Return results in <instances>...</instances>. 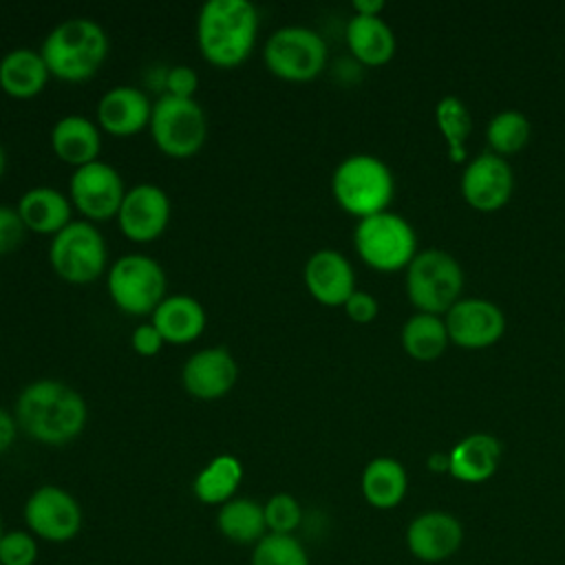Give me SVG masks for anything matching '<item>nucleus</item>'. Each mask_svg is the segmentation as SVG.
Returning <instances> with one entry per match:
<instances>
[{
	"instance_id": "14",
	"label": "nucleus",
	"mask_w": 565,
	"mask_h": 565,
	"mask_svg": "<svg viewBox=\"0 0 565 565\" xmlns=\"http://www.w3.org/2000/svg\"><path fill=\"white\" fill-rule=\"evenodd\" d=\"M514 190L510 163L494 152H483L468 161L461 174V194L479 212H494L508 203Z\"/></svg>"
},
{
	"instance_id": "7",
	"label": "nucleus",
	"mask_w": 565,
	"mask_h": 565,
	"mask_svg": "<svg viewBox=\"0 0 565 565\" xmlns=\"http://www.w3.org/2000/svg\"><path fill=\"white\" fill-rule=\"evenodd\" d=\"M148 126L157 148L177 159L199 152L207 137L205 110L194 97L161 95L152 104Z\"/></svg>"
},
{
	"instance_id": "22",
	"label": "nucleus",
	"mask_w": 565,
	"mask_h": 565,
	"mask_svg": "<svg viewBox=\"0 0 565 565\" xmlns=\"http://www.w3.org/2000/svg\"><path fill=\"white\" fill-rule=\"evenodd\" d=\"M51 146L55 154L75 168L97 161L102 150V132L95 121L84 115H66L55 121L51 130Z\"/></svg>"
},
{
	"instance_id": "32",
	"label": "nucleus",
	"mask_w": 565,
	"mask_h": 565,
	"mask_svg": "<svg viewBox=\"0 0 565 565\" xmlns=\"http://www.w3.org/2000/svg\"><path fill=\"white\" fill-rule=\"evenodd\" d=\"M252 565H309V556L294 534L269 532L254 545Z\"/></svg>"
},
{
	"instance_id": "25",
	"label": "nucleus",
	"mask_w": 565,
	"mask_h": 565,
	"mask_svg": "<svg viewBox=\"0 0 565 565\" xmlns=\"http://www.w3.org/2000/svg\"><path fill=\"white\" fill-rule=\"evenodd\" d=\"M360 488L369 505L377 510H391L399 505L402 499L406 497V468L393 457H375L364 466Z\"/></svg>"
},
{
	"instance_id": "36",
	"label": "nucleus",
	"mask_w": 565,
	"mask_h": 565,
	"mask_svg": "<svg viewBox=\"0 0 565 565\" xmlns=\"http://www.w3.org/2000/svg\"><path fill=\"white\" fill-rule=\"evenodd\" d=\"M166 86H168V95L174 97H194L196 88H199V75L192 66L179 64L172 66L166 75Z\"/></svg>"
},
{
	"instance_id": "8",
	"label": "nucleus",
	"mask_w": 565,
	"mask_h": 565,
	"mask_svg": "<svg viewBox=\"0 0 565 565\" xmlns=\"http://www.w3.org/2000/svg\"><path fill=\"white\" fill-rule=\"evenodd\" d=\"M263 60L269 73L289 82H307L320 75L327 64L324 38L300 24L276 29L263 49Z\"/></svg>"
},
{
	"instance_id": "35",
	"label": "nucleus",
	"mask_w": 565,
	"mask_h": 565,
	"mask_svg": "<svg viewBox=\"0 0 565 565\" xmlns=\"http://www.w3.org/2000/svg\"><path fill=\"white\" fill-rule=\"evenodd\" d=\"M26 236V225L18 214V207L0 205V254L15 252Z\"/></svg>"
},
{
	"instance_id": "37",
	"label": "nucleus",
	"mask_w": 565,
	"mask_h": 565,
	"mask_svg": "<svg viewBox=\"0 0 565 565\" xmlns=\"http://www.w3.org/2000/svg\"><path fill=\"white\" fill-rule=\"evenodd\" d=\"M342 307H344L347 316H349L353 322H360V324L375 320V316H377V311H380L377 298H375L373 294L360 291V289H355V291L347 298V302H344Z\"/></svg>"
},
{
	"instance_id": "27",
	"label": "nucleus",
	"mask_w": 565,
	"mask_h": 565,
	"mask_svg": "<svg viewBox=\"0 0 565 565\" xmlns=\"http://www.w3.org/2000/svg\"><path fill=\"white\" fill-rule=\"evenodd\" d=\"M216 525L221 534L238 545H256L265 532V510L258 501L247 497H234L218 508Z\"/></svg>"
},
{
	"instance_id": "2",
	"label": "nucleus",
	"mask_w": 565,
	"mask_h": 565,
	"mask_svg": "<svg viewBox=\"0 0 565 565\" xmlns=\"http://www.w3.org/2000/svg\"><path fill=\"white\" fill-rule=\"evenodd\" d=\"M258 33V11L249 0H207L196 18L201 55L221 68L245 62Z\"/></svg>"
},
{
	"instance_id": "10",
	"label": "nucleus",
	"mask_w": 565,
	"mask_h": 565,
	"mask_svg": "<svg viewBox=\"0 0 565 565\" xmlns=\"http://www.w3.org/2000/svg\"><path fill=\"white\" fill-rule=\"evenodd\" d=\"M108 294L113 302L132 316L152 313L166 298V271L146 254H126L108 269Z\"/></svg>"
},
{
	"instance_id": "26",
	"label": "nucleus",
	"mask_w": 565,
	"mask_h": 565,
	"mask_svg": "<svg viewBox=\"0 0 565 565\" xmlns=\"http://www.w3.org/2000/svg\"><path fill=\"white\" fill-rule=\"evenodd\" d=\"M49 68L40 51L13 49L0 60V88L11 97H33L49 79Z\"/></svg>"
},
{
	"instance_id": "44",
	"label": "nucleus",
	"mask_w": 565,
	"mask_h": 565,
	"mask_svg": "<svg viewBox=\"0 0 565 565\" xmlns=\"http://www.w3.org/2000/svg\"><path fill=\"white\" fill-rule=\"evenodd\" d=\"M0 565H2V563H0Z\"/></svg>"
},
{
	"instance_id": "41",
	"label": "nucleus",
	"mask_w": 565,
	"mask_h": 565,
	"mask_svg": "<svg viewBox=\"0 0 565 565\" xmlns=\"http://www.w3.org/2000/svg\"><path fill=\"white\" fill-rule=\"evenodd\" d=\"M382 9H384L382 0H355L353 2V11L360 15H380Z\"/></svg>"
},
{
	"instance_id": "38",
	"label": "nucleus",
	"mask_w": 565,
	"mask_h": 565,
	"mask_svg": "<svg viewBox=\"0 0 565 565\" xmlns=\"http://www.w3.org/2000/svg\"><path fill=\"white\" fill-rule=\"evenodd\" d=\"M163 342L166 340L161 338V333L157 331V327L152 322L137 324L132 331V338H130V344L139 355H157L161 351Z\"/></svg>"
},
{
	"instance_id": "13",
	"label": "nucleus",
	"mask_w": 565,
	"mask_h": 565,
	"mask_svg": "<svg viewBox=\"0 0 565 565\" xmlns=\"http://www.w3.org/2000/svg\"><path fill=\"white\" fill-rule=\"evenodd\" d=\"M444 322L450 342L463 349L490 347L505 331L503 311L486 298H459L444 313Z\"/></svg>"
},
{
	"instance_id": "33",
	"label": "nucleus",
	"mask_w": 565,
	"mask_h": 565,
	"mask_svg": "<svg viewBox=\"0 0 565 565\" xmlns=\"http://www.w3.org/2000/svg\"><path fill=\"white\" fill-rule=\"evenodd\" d=\"M263 510H265L267 530L274 534H291L302 521L300 503L296 501V497H291L287 492H278V494L269 497L267 503L263 505Z\"/></svg>"
},
{
	"instance_id": "42",
	"label": "nucleus",
	"mask_w": 565,
	"mask_h": 565,
	"mask_svg": "<svg viewBox=\"0 0 565 565\" xmlns=\"http://www.w3.org/2000/svg\"><path fill=\"white\" fill-rule=\"evenodd\" d=\"M4 168H7V157H4V148L0 146V179L4 174Z\"/></svg>"
},
{
	"instance_id": "6",
	"label": "nucleus",
	"mask_w": 565,
	"mask_h": 565,
	"mask_svg": "<svg viewBox=\"0 0 565 565\" xmlns=\"http://www.w3.org/2000/svg\"><path fill=\"white\" fill-rule=\"evenodd\" d=\"M353 245L369 267L397 271L417 254V234L404 216L384 210L358 221Z\"/></svg>"
},
{
	"instance_id": "18",
	"label": "nucleus",
	"mask_w": 565,
	"mask_h": 565,
	"mask_svg": "<svg viewBox=\"0 0 565 565\" xmlns=\"http://www.w3.org/2000/svg\"><path fill=\"white\" fill-rule=\"evenodd\" d=\"M305 285L309 294L327 307H342L355 291V271L338 249H318L305 263Z\"/></svg>"
},
{
	"instance_id": "1",
	"label": "nucleus",
	"mask_w": 565,
	"mask_h": 565,
	"mask_svg": "<svg viewBox=\"0 0 565 565\" xmlns=\"http://www.w3.org/2000/svg\"><path fill=\"white\" fill-rule=\"evenodd\" d=\"M84 397L60 380H35L15 399V422L35 441L62 446L73 441L86 426Z\"/></svg>"
},
{
	"instance_id": "4",
	"label": "nucleus",
	"mask_w": 565,
	"mask_h": 565,
	"mask_svg": "<svg viewBox=\"0 0 565 565\" xmlns=\"http://www.w3.org/2000/svg\"><path fill=\"white\" fill-rule=\"evenodd\" d=\"M331 192L344 212L366 218L386 210L395 192V181L391 168L380 157L358 152L335 166Z\"/></svg>"
},
{
	"instance_id": "20",
	"label": "nucleus",
	"mask_w": 565,
	"mask_h": 565,
	"mask_svg": "<svg viewBox=\"0 0 565 565\" xmlns=\"http://www.w3.org/2000/svg\"><path fill=\"white\" fill-rule=\"evenodd\" d=\"M501 441L490 433H472L459 439L450 455V475L463 483L488 481L501 461Z\"/></svg>"
},
{
	"instance_id": "16",
	"label": "nucleus",
	"mask_w": 565,
	"mask_h": 565,
	"mask_svg": "<svg viewBox=\"0 0 565 565\" xmlns=\"http://www.w3.org/2000/svg\"><path fill=\"white\" fill-rule=\"evenodd\" d=\"M463 543V527L457 516L441 510L417 514L406 527L408 552L424 563H441L457 554Z\"/></svg>"
},
{
	"instance_id": "30",
	"label": "nucleus",
	"mask_w": 565,
	"mask_h": 565,
	"mask_svg": "<svg viewBox=\"0 0 565 565\" xmlns=\"http://www.w3.org/2000/svg\"><path fill=\"white\" fill-rule=\"evenodd\" d=\"M435 119H437V126L448 143L450 159L463 161L466 159L463 146H466V139L472 128V117H470L468 106L459 97L446 95L435 106Z\"/></svg>"
},
{
	"instance_id": "15",
	"label": "nucleus",
	"mask_w": 565,
	"mask_h": 565,
	"mask_svg": "<svg viewBox=\"0 0 565 565\" xmlns=\"http://www.w3.org/2000/svg\"><path fill=\"white\" fill-rule=\"evenodd\" d=\"M117 221L130 241H154L163 234L170 221V199L166 190L154 183H139L126 190Z\"/></svg>"
},
{
	"instance_id": "12",
	"label": "nucleus",
	"mask_w": 565,
	"mask_h": 565,
	"mask_svg": "<svg viewBox=\"0 0 565 565\" xmlns=\"http://www.w3.org/2000/svg\"><path fill=\"white\" fill-rule=\"evenodd\" d=\"M68 192L73 205L86 216V221H106L117 216L126 196L119 172L99 159L75 168Z\"/></svg>"
},
{
	"instance_id": "24",
	"label": "nucleus",
	"mask_w": 565,
	"mask_h": 565,
	"mask_svg": "<svg viewBox=\"0 0 565 565\" xmlns=\"http://www.w3.org/2000/svg\"><path fill=\"white\" fill-rule=\"evenodd\" d=\"M344 38L351 53L369 66H380L395 53V33L380 15L353 13L347 22Z\"/></svg>"
},
{
	"instance_id": "3",
	"label": "nucleus",
	"mask_w": 565,
	"mask_h": 565,
	"mask_svg": "<svg viewBox=\"0 0 565 565\" xmlns=\"http://www.w3.org/2000/svg\"><path fill=\"white\" fill-rule=\"evenodd\" d=\"M40 53L51 75L66 82H84L104 64L108 35L90 18H68L49 31Z\"/></svg>"
},
{
	"instance_id": "17",
	"label": "nucleus",
	"mask_w": 565,
	"mask_h": 565,
	"mask_svg": "<svg viewBox=\"0 0 565 565\" xmlns=\"http://www.w3.org/2000/svg\"><path fill=\"white\" fill-rule=\"evenodd\" d=\"M238 380V364L223 347H207L192 353L183 369V388L199 399H216L234 388Z\"/></svg>"
},
{
	"instance_id": "39",
	"label": "nucleus",
	"mask_w": 565,
	"mask_h": 565,
	"mask_svg": "<svg viewBox=\"0 0 565 565\" xmlns=\"http://www.w3.org/2000/svg\"><path fill=\"white\" fill-rule=\"evenodd\" d=\"M18 422L15 415H11L7 408L0 406V455L15 441Z\"/></svg>"
},
{
	"instance_id": "28",
	"label": "nucleus",
	"mask_w": 565,
	"mask_h": 565,
	"mask_svg": "<svg viewBox=\"0 0 565 565\" xmlns=\"http://www.w3.org/2000/svg\"><path fill=\"white\" fill-rule=\"evenodd\" d=\"M243 479V466L238 457L223 452L216 455L199 475L194 477L192 492L205 505H223L234 499Z\"/></svg>"
},
{
	"instance_id": "34",
	"label": "nucleus",
	"mask_w": 565,
	"mask_h": 565,
	"mask_svg": "<svg viewBox=\"0 0 565 565\" xmlns=\"http://www.w3.org/2000/svg\"><path fill=\"white\" fill-rule=\"evenodd\" d=\"M35 558H38V543L31 532H24V530L4 532L0 541L2 565H33Z\"/></svg>"
},
{
	"instance_id": "21",
	"label": "nucleus",
	"mask_w": 565,
	"mask_h": 565,
	"mask_svg": "<svg viewBox=\"0 0 565 565\" xmlns=\"http://www.w3.org/2000/svg\"><path fill=\"white\" fill-rule=\"evenodd\" d=\"M205 320V309L196 298L188 294H172L159 302L150 322L166 342L185 344L203 333Z\"/></svg>"
},
{
	"instance_id": "40",
	"label": "nucleus",
	"mask_w": 565,
	"mask_h": 565,
	"mask_svg": "<svg viewBox=\"0 0 565 565\" xmlns=\"http://www.w3.org/2000/svg\"><path fill=\"white\" fill-rule=\"evenodd\" d=\"M426 466H428V470H433V472H450V455H448V452H441V450L430 452L428 459H426Z\"/></svg>"
},
{
	"instance_id": "5",
	"label": "nucleus",
	"mask_w": 565,
	"mask_h": 565,
	"mask_svg": "<svg viewBox=\"0 0 565 565\" xmlns=\"http://www.w3.org/2000/svg\"><path fill=\"white\" fill-rule=\"evenodd\" d=\"M463 269L459 260L437 247L417 252L406 267V294L424 313H446L461 294Z\"/></svg>"
},
{
	"instance_id": "11",
	"label": "nucleus",
	"mask_w": 565,
	"mask_h": 565,
	"mask_svg": "<svg viewBox=\"0 0 565 565\" xmlns=\"http://www.w3.org/2000/svg\"><path fill=\"white\" fill-rule=\"evenodd\" d=\"M24 521L31 534L49 543H66L82 527V508L64 488L40 486L24 503Z\"/></svg>"
},
{
	"instance_id": "9",
	"label": "nucleus",
	"mask_w": 565,
	"mask_h": 565,
	"mask_svg": "<svg viewBox=\"0 0 565 565\" xmlns=\"http://www.w3.org/2000/svg\"><path fill=\"white\" fill-rule=\"evenodd\" d=\"M49 260L55 274L66 282H93L108 260L106 241L90 221H71L53 236Z\"/></svg>"
},
{
	"instance_id": "31",
	"label": "nucleus",
	"mask_w": 565,
	"mask_h": 565,
	"mask_svg": "<svg viewBox=\"0 0 565 565\" xmlns=\"http://www.w3.org/2000/svg\"><path fill=\"white\" fill-rule=\"evenodd\" d=\"M530 119L521 110L497 113L486 128V139L494 154H512L521 150L530 139Z\"/></svg>"
},
{
	"instance_id": "43",
	"label": "nucleus",
	"mask_w": 565,
	"mask_h": 565,
	"mask_svg": "<svg viewBox=\"0 0 565 565\" xmlns=\"http://www.w3.org/2000/svg\"><path fill=\"white\" fill-rule=\"evenodd\" d=\"M2 536H4V530H2V516H0V541H2Z\"/></svg>"
},
{
	"instance_id": "29",
	"label": "nucleus",
	"mask_w": 565,
	"mask_h": 565,
	"mask_svg": "<svg viewBox=\"0 0 565 565\" xmlns=\"http://www.w3.org/2000/svg\"><path fill=\"white\" fill-rule=\"evenodd\" d=\"M448 342L450 338L446 322L437 313L417 311L402 327V347L415 360H437L446 351Z\"/></svg>"
},
{
	"instance_id": "23",
	"label": "nucleus",
	"mask_w": 565,
	"mask_h": 565,
	"mask_svg": "<svg viewBox=\"0 0 565 565\" xmlns=\"http://www.w3.org/2000/svg\"><path fill=\"white\" fill-rule=\"evenodd\" d=\"M18 214L35 234H57L71 223V201L51 185L26 190L18 201Z\"/></svg>"
},
{
	"instance_id": "19",
	"label": "nucleus",
	"mask_w": 565,
	"mask_h": 565,
	"mask_svg": "<svg viewBox=\"0 0 565 565\" xmlns=\"http://www.w3.org/2000/svg\"><path fill=\"white\" fill-rule=\"evenodd\" d=\"M152 104L148 95L132 86H115L97 102V124L117 137L135 135L150 124Z\"/></svg>"
}]
</instances>
